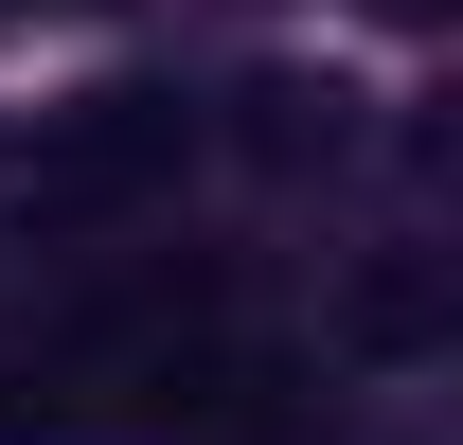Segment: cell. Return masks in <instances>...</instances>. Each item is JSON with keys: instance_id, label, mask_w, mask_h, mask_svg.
Returning a JSON list of instances; mask_svg holds the SVG:
<instances>
[{"instance_id": "cell-1", "label": "cell", "mask_w": 463, "mask_h": 445, "mask_svg": "<svg viewBox=\"0 0 463 445\" xmlns=\"http://www.w3.org/2000/svg\"><path fill=\"white\" fill-rule=\"evenodd\" d=\"M178 143H196V108H178V90H90V108L36 143L18 214H125L143 178H178Z\"/></svg>"}, {"instance_id": "cell-2", "label": "cell", "mask_w": 463, "mask_h": 445, "mask_svg": "<svg viewBox=\"0 0 463 445\" xmlns=\"http://www.w3.org/2000/svg\"><path fill=\"white\" fill-rule=\"evenodd\" d=\"M232 143H250L268 178H303V161L356 143V90H321V71H250V90H232Z\"/></svg>"}, {"instance_id": "cell-3", "label": "cell", "mask_w": 463, "mask_h": 445, "mask_svg": "<svg viewBox=\"0 0 463 445\" xmlns=\"http://www.w3.org/2000/svg\"><path fill=\"white\" fill-rule=\"evenodd\" d=\"M339 338L356 356H428V338H446V268H428V250H374L356 303H339Z\"/></svg>"}, {"instance_id": "cell-4", "label": "cell", "mask_w": 463, "mask_h": 445, "mask_svg": "<svg viewBox=\"0 0 463 445\" xmlns=\"http://www.w3.org/2000/svg\"><path fill=\"white\" fill-rule=\"evenodd\" d=\"M374 18H392V36H428V18H446V0H374Z\"/></svg>"}]
</instances>
